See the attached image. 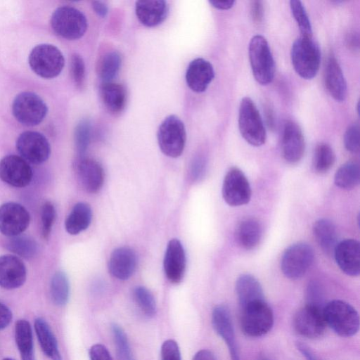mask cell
Masks as SVG:
<instances>
[{
	"label": "cell",
	"instance_id": "1",
	"mask_svg": "<svg viewBox=\"0 0 360 360\" xmlns=\"http://www.w3.org/2000/svg\"><path fill=\"white\" fill-rule=\"evenodd\" d=\"M323 314L326 325L341 337H352L359 330V314L345 301L335 300L328 302Z\"/></svg>",
	"mask_w": 360,
	"mask_h": 360
},
{
	"label": "cell",
	"instance_id": "2",
	"mask_svg": "<svg viewBox=\"0 0 360 360\" xmlns=\"http://www.w3.org/2000/svg\"><path fill=\"white\" fill-rule=\"evenodd\" d=\"M290 57L295 72L302 78H314L320 67L321 51L312 39L300 36L292 44Z\"/></svg>",
	"mask_w": 360,
	"mask_h": 360
},
{
	"label": "cell",
	"instance_id": "3",
	"mask_svg": "<svg viewBox=\"0 0 360 360\" xmlns=\"http://www.w3.org/2000/svg\"><path fill=\"white\" fill-rule=\"evenodd\" d=\"M240 325L246 336H263L274 325L273 311L265 300L251 303L240 309Z\"/></svg>",
	"mask_w": 360,
	"mask_h": 360
},
{
	"label": "cell",
	"instance_id": "4",
	"mask_svg": "<svg viewBox=\"0 0 360 360\" xmlns=\"http://www.w3.org/2000/svg\"><path fill=\"white\" fill-rule=\"evenodd\" d=\"M249 58L256 81L266 85L274 77L275 63L266 39L262 35L254 36L249 43Z\"/></svg>",
	"mask_w": 360,
	"mask_h": 360
},
{
	"label": "cell",
	"instance_id": "5",
	"mask_svg": "<svg viewBox=\"0 0 360 360\" xmlns=\"http://www.w3.org/2000/svg\"><path fill=\"white\" fill-rule=\"evenodd\" d=\"M238 127L241 136L250 145L260 146L265 143L266 134L263 120L255 103L248 96L240 103Z\"/></svg>",
	"mask_w": 360,
	"mask_h": 360
},
{
	"label": "cell",
	"instance_id": "6",
	"mask_svg": "<svg viewBox=\"0 0 360 360\" xmlns=\"http://www.w3.org/2000/svg\"><path fill=\"white\" fill-rule=\"evenodd\" d=\"M51 25L59 36L75 40L82 37L86 32L88 22L86 16L79 10L69 6L57 8L51 15Z\"/></svg>",
	"mask_w": 360,
	"mask_h": 360
},
{
	"label": "cell",
	"instance_id": "7",
	"mask_svg": "<svg viewBox=\"0 0 360 360\" xmlns=\"http://www.w3.org/2000/svg\"><path fill=\"white\" fill-rule=\"evenodd\" d=\"M29 65L37 75L51 79L62 71L65 59L60 51L53 44H41L34 46L28 57Z\"/></svg>",
	"mask_w": 360,
	"mask_h": 360
},
{
	"label": "cell",
	"instance_id": "8",
	"mask_svg": "<svg viewBox=\"0 0 360 360\" xmlns=\"http://www.w3.org/2000/svg\"><path fill=\"white\" fill-rule=\"evenodd\" d=\"M161 151L170 158H177L184 151L186 132L184 122L176 115H171L161 122L157 133Z\"/></svg>",
	"mask_w": 360,
	"mask_h": 360
},
{
	"label": "cell",
	"instance_id": "9",
	"mask_svg": "<svg viewBox=\"0 0 360 360\" xmlns=\"http://www.w3.org/2000/svg\"><path fill=\"white\" fill-rule=\"evenodd\" d=\"M48 108L44 100L31 91L18 94L12 104V112L22 124L33 127L41 123L46 117Z\"/></svg>",
	"mask_w": 360,
	"mask_h": 360
},
{
	"label": "cell",
	"instance_id": "10",
	"mask_svg": "<svg viewBox=\"0 0 360 360\" xmlns=\"http://www.w3.org/2000/svg\"><path fill=\"white\" fill-rule=\"evenodd\" d=\"M314 259V250L309 244L296 243L284 251L281 260V269L287 278L298 279L307 273Z\"/></svg>",
	"mask_w": 360,
	"mask_h": 360
},
{
	"label": "cell",
	"instance_id": "11",
	"mask_svg": "<svg viewBox=\"0 0 360 360\" xmlns=\"http://www.w3.org/2000/svg\"><path fill=\"white\" fill-rule=\"evenodd\" d=\"M323 309L307 303L295 314L292 325L295 330L301 336L309 339L322 337L326 328Z\"/></svg>",
	"mask_w": 360,
	"mask_h": 360
},
{
	"label": "cell",
	"instance_id": "12",
	"mask_svg": "<svg viewBox=\"0 0 360 360\" xmlns=\"http://www.w3.org/2000/svg\"><path fill=\"white\" fill-rule=\"evenodd\" d=\"M224 201L230 206L238 207L249 202L252 195L250 183L238 167L231 168L226 174L221 190Z\"/></svg>",
	"mask_w": 360,
	"mask_h": 360
},
{
	"label": "cell",
	"instance_id": "13",
	"mask_svg": "<svg viewBox=\"0 0 360 360\" xmlns=\"http://www.w3.org/2000/svg\"><path fill=\"white\" fill-rule=\"evenodd\" d=\"M16 148L25 160L36 165L45 162L51 154L47 139L42 134L34 131L20 134L16 141Z\"/></svg>",
	"mask_w": 360,
	"mask_h": 360
},
{
	"label": "cell",
	"instance_id": "14",
	"mask_svg": "<svg viewBox=\"0 0 360 360\" xmlns=\"http://www.w3.org/2000/svg\"><path fill=\"white\" fill-rule=\"evenodd\" d=\"M30 214L16 202H6L0 206V232L9 237L20 235L27 228Z\"/></svg>",
	"mask_w": 360,
	"mask_h": 360
},
{
	"label": "cell",
	"instance_id": "15",
	"mask_svg": "<svg viewBox=\"0 0 360 360\" xmlns=\"http://www.w3.org/2000/svg\"><path fill=\"white\" fill-rule=\"evenodd\" d=\"M32 178V170L22 158L9 155L0 160V179L15 187L27 186Z\"/></svg>",
	"mask_w": 360,
	"mask_h": 360
},
{
	"label": "cell",
	"instance_id": "16",
	"mask_svg": "<svg viewBox=\"0 0 360 360\" xmlns=\"http://www.w3.org/2000/svg\"><path fill=\"white\" fill-rule=\"evenodd\" d=\"M212 323L216 333L226 344L231 360H240L234 328L229 309L226 306L219 304L213 309Z\"/></svg>",
	"mask_w": 360,
	"mask_h": 360
},
{
	"label": "cell",
	"instance_id": "17",
	"mask_svg": "<svg viewBox=\"0 0 360 360\" xmlns=\"http://www.w3.org/2000/svg\"><path fill=\"white\" fill-rule=\"evenodd\" d=\"M282 155L290 164L298 162L305 150L304 138L300 126L292 120L285 122L281 139Z\"/></svg>",
	"mask_w": 360,
	"mask_h": 360
},
{
	"label": "cell",
	"instance_id": "18",
	"mask_svg": "<svg viewBox=\"0 0 360 360\" xmlns=\"http://www.w3.org/2000/svg\"><path fill=\"white\" fill-rule=\"evenodd\" d=\"M77 177L82 188L87 192L94 193L102 187L104 181V172L96 160L78 157L75 164Z\"/></svg>",
	"mask_w": 360,
	"mask_h": 360
},
{
	"label": "cell",
	"instance_id": "19",
	"mask_svg": "<svg viewBox=\"0 0 360 360\" xmlns=\"http://www.w3.org/2000/svg\"><path fill=\"white\" fill-rule=\"evenodd\" d=\"M334 257L339 268L347 275L357 276L360 273V245L354 239H345L337 244Z\"/></svg>",
	"mask_w": 360,
	"mask_h": 360
},
{
	"label": "cell",
	"instance_id": "20",
	"mask_svg": "<svg viewBox=\"0 0 360 360\" xmlns=\"http://www.w3.org/2000/svg\"><path fill=\"white\" fill-rule=\"evenodd\" d=\"M164 271L172 283L181 281L186 269V255L181 243L176 238L169 241L164 257Z\"/></svg>",
	"mask_w": 360,
	"mask_h": 360
},
{
	"label": "cell",
	"instance_id": "21",
	"mask_svg": "<svg viewBox=\"0 0 360 360\" xmlns=\"http://www.w3.org/2000/svg\"><path fill=\"white\" fill-rule=\"evenodd\" d=\"M26 268L18 257L6 255L0 256V286L5 289L20 287L26 280Z\"/></svg>",
	"mask_w": 360,
	"mask_h": 360
},
{
	"label": "cell",
	"instance_id": "22",
	"mask_svg": "<svg viewBox=\"0 0 360 360\" xmlns=\"http://www.w3.org/2000/svg\"><path fill=\"white\" fill-rule=\"evenodd\" d=\"M214 77L212 65L202 58L193 60L186 72V81L188 87L196 93L205 91Z\"/></svg>",
	"mask_w": 360,
	"mask_h": 360
},
{
	"label": "cell",
	"instance_id": "23",
	"mask_svg": "<svg viewBox=\"0 0 360 360\" xmlns=\"http://www.w3.org/2000/svg\"><path fill=\"white\" fill-rule=\"evenodd\" d=\"M137 265L136 255L129 247H120L111 253L109 262V271L119 280H127L134 273Z\"/></svg>",
	"mask_w": 360,
	"mask_h": 360
},
{
	"label": "cell",
	"instance_id": "24",
	"mask_svg": "<svg viewBox=\"0 0 360 360\" xmlns=\"http://www.w3.org/2000/svg\"><path fill=\"white\" fill-rule=\"evenodd\" d=\"M325 86L330 95L337 101H343L347 96V82L342 70L333 55L329 56L324 71Z\"/></svg>",
	"mask_w": 360,
	"mask_h": 360
},
{
	"label": "cell",
	"instance_id": "25",
	"mask_svg": "<svg viewBox=\"0 0 360 360\" xmlns=\"http://www.w3.org/2000/svg\"><path fill=\"white\" fill-rule=\"evenodd\" d=\"M135 12L139 20L145 26L155 27L161 24L169 13V6L163 0L138 1Z\"/></svg>",
	"mask_w": 360,
	"mask_h": 360
},
{
	"label": "cell",
	"instance_id": "26",
	"mask_svg": "<svg viewBox=\"0 0 360 360\" xmlns=\"http://www.w3.org/2000/svg\"><path fill=\"white\" fill-rule=\"evenodd\" d=\"M236 292L240 309L251 303L265 300L261 284L250 274H243L238 278Z\"/></svg>",
	"mask_w": 360,
	"mask_h": 360
},
{
	"label": "cell",
	"instance_id": "27",
	"mask_svg": "<svg viewBox=\"0 0 360 360\" xmlns=\"http://www.w3.org/2000/svg\"><path fill=\"white\" fill-rule=\"evenodd\" d=\"M102 101L109 112L118 114L127 103V91L124 85L113 82H103L100 87Z\"/></svg>",
	"mask_w": 360,
	"mask_h": 360
},
{
	"label": "cell",
	"instance_id": "28",
	"mask_svg": "<svg viewBox=\"0 0 360 360\" xmlns=\"http://www.w3.org/2000/svg\"><path fill=\"white\" fill-rule=\"evenodd\" d=\"M34 330L44 354L51 360H63L56 338L48 323L41 317L36 319Z\"/></svg>",
	"mask_w": 360,
	"mask_h": 360
},
{
	"label": "cell",
	"instance_id": "29",
	"mask_svg": "<svg viewBox=\"0 0 360 360\" xmlns=\"http://www.w3.org/2000/svg\"><path fill=\"white\" fill-rule=\"evenodd\" d=\"M236 236L237 242L243 248L254 249L262 236V224L255 218L245 219L238 226Z\"/></svg>",
	"mask_w": 360,
	"mask_h": 360
},
{
	"label": "cell",
	"instance_id": "30",
	"mask_svg": "<svg viewBox=\"0 0 360 360\" xmlns=\"http://www.w3.org/2000/svg\"><path fill=\"white\" fill-rule=\"evenodd\" d=\"M313 234L320 248L326 253H333L338 244V233L335 224L328 219L317 220L313 226Z\"/></svg>",
	"mask_w": 360,
	"mask_h": 360
},
{
	"label": "cell",
	"instance_id": "31",
	"mask_svg": "<svg viewBox=\"0 0 360 360\" xmlns=\"http://www.w3.org/2000/svg\"><path fill=\"white\" fill-rule=\"evenodd\" d=\"M92 211L85 202H78L66 218L65 227L68 233L77 235L86 230L91 224Z\"/></svg>",
	"mask_w": 360,
	"mask_h": 360
},
{
	"label": "cell",
	"instance_id": "32",
	"mask_svg": "<svg viewBox=\"0 0 360 360\" xmlns=\"http://www.w3.org/2000/svg\"><path fill=\"white\" fill-rule=\"evenodd\" d=\"M15 340L22 360H35L32 330L27 321L20 319L15 323Z\"/></svg>",
	"mask_w": 360,
	"mask_h": 360
},
{
	"label": "cell",
	"instance_id": "33",
	"mask_svg": "<svg viewBox=\"0 0 360 360\" xmlns=\"http://www.w3.org/2000/svg\"><path fill=\"white\" fill-rule=\"evenodd\" d=\"M360 179V168L357 161L351 160L341 165L334 176L335 184L342 189L356 187Z\"/></svg>",
	"mask_w": 360,
	"mask_h": 360
},
{
	"label": "cell",
	"instance_id": "34",
	"mask_svg": "<svg viewBox=\"0 0 360 360\" xmlns=\"http://www.w3.org/2000/svg\"><path fill=\"white\" fill-rule=\"evenodd\" d=\"M122 64L119 52L112 51L105 53L101 59L98 73L103 82H109L116 77Z\"/></svg>",
	"mask_w": 360,
	"mask_h": 360
},
{
	"label": "cell",
	"instance_id": "35",
	"mask_svg": "<svg viewBox=\"0 0 360 360\" xmlns=\"http://www.w3.org/2000/svg\"><path fill=\"white\" fill-rule=\"evenodd\" d=\"M51 297L55 304L64 306L68 301L70 285L64 272L57 271L53 276L50 286Z\"/></svg>",
	"mask_w": 360,
	"mask_h": 360
},
{
	"label": "cell",
	"instance_id": "36",
	"mask_svg": "<svg viewBox=\"0 0 360 360\" xmlns=\"http://www.w3.org/2000/svg\"><path fill=\"white\" fill-rule=\"evenodd\" d=\"M335 162V154L326 143L318 144L315 148L312 165L314 169L320 174L326 173L334 165Z\"/></svg>",
	"mask_w": 360,
	"mask_h": 360
},
{
	"label": "cell",
	"instance_id": "37",
	"mask_svg": "<svg viewBox=\"0 0 360 360\" xmlns=\"http://www.w3.org/2000/svg\"><path fill=\"white\" fill-rule=\"evenodd\" d=\"M6 248L11 252L26 259L33 257L38 251L37 244L34 240L20 235L11 237L6 243Z\"/></svg>",
	"mask_w": 360,
	"mask_h": 360
},
{
	"label": "cell",
	"instance_id": "38",
	"mask_svg": "<svg viewBox=\"0 0 360 360\" xmlns=\"http://www.w3.org/2000/svg\"><path fill=\"white\" fill-rule=\"evenodd\" d=\"M134 298L141 312L147 317H153L156 313V303L153 294L143 286L134 290Z\"/></svg>",
	"mask_w": 360,
	"mask_h": 360
},
{
	"label": "cell",
	"instance_id": "39",
	"mask_svg": "<svg viewBox=\"0 0 360 360\" xmlns=\"http://www.w3.org/2000/svg\"><path fill=\"white\" fill-rule=\"evenodd\" d=\"M290 6L292 15L299 27L300 36L312 38L311 25L302 3L299 0H291Z\"/></svg>",
	"mask_w": 360,
	"mask_h": 360
},
{
	"label": "cell",
	"instance_id": "40",
	"mask_svg": "<svg viewBox=\"0 0 360 360\" xmlns=\"http://www.w3.org/2000/svg\"><path fill=\"white\" fill-rule=\"evenodd\" d=\"M112 333L119 360H135L127 339L122 328L116 323L111 326Z\"/></svg>",
	"mask_w": 360,
	"mask_h": 360
},
{
	"label": "cell",
	"instance_id": "41",
	"mask_svg": "<svg viewBox=\"0 0 360 360\" xmlns=\"http://www.w3.org/2000/svg\"><path fill=\"white\" fill-rule=\"evenodd\" d=\"M90 137L91 122L87 119H83L77 124L75 131V143L79 157L83 156L86 152Z\"/></svg>",
	"mask_w": 360,
	"mask_h": 360
},
{
	"label": "cell",
	"instance_id": "42",
	"mask_svg": "<svg viewBox=\"0 0 360 360\" xmlns=\"http://www.w3.org/2000/svg\"><path fill=\"white\" fill-rule=\"evenodd\" d=\"M70 74L76 86L82 89L85 82V65L83 58L77 53L71 56Z\"/></svg>",
	"mask_w": 360,
	"mask_h": 360
},
{
	"label": "cell",
	"instance_id": "43",
	"mask_svg": "<svg viewBox=\"0 0 360 360\" xmlns=\"http://www.w3.org/2000/svg\"><path fill=\"white\" fill-rule=\"evenodd\" d=\"M56 219V210L51 202H46L41 210V231L43 237L49 238Z\"/></svg>",
	"mask_w": 360,
	"mask_h": 360
},
{
	"label": "cell",
	"instance_id": "44",
	"mask_svg": "<svg viewBox=\"0 0 360 360\" xmlns=\"http://www.w3.org/2000/svg\"><path fill=\"white\" fill-rule=\"evenodd\" d=\"M345 148L352 153L359 151V125L358 123L351 124L344 134Z\"/></svg>",
	"mask_w": 360,
	"mask_h": 360
},
{
	"label": "cell",
	"instance_id": "45",
	"mask_svg": "<svg viewBox=\"0 0 360 360\" xmlns=\"http://www.w3.org/2000/svg\"><path fill=\"white\" fill-rule=\"evenodd\" d=\"M161 360H181L179 347L174 340H167L163 342Z\"/></svg>",
	"mask_w": 360,
	"mask_h": 360
},
{
	"label": "cell",
	"instance_id": "46",
	"mask_svg": "<svg viewBox=\"0 0 360 360\" xmlns=\"http://www.w3.org/2000/svg\"><path fill=\"white\" fill-rule=\"evenodd\" d=\"M206 165V160L203 156L198 155L193 159L190 168V177L193 181H199L203 177Z\"/></svg>",
	"mask_w": 360,
	"mask_h": 360
},
{
	"label": "cell",
	"instance_id": "47",
	"mask_svg": "<svg viewBox=\"0 0 360 360\" xmlns=\"http://www.w3.org/2000/svg\"><path fill=\"white\" fill-rule=\"evenodd\" d=\"M307 303L322 307L323 295L319 285L315 283H310L307 290Z\"/></svg>",
	"mask_w": 360,
	"mask_h": 360
},
{
	"label": "cell",
	"instance_id": "48",
	"mask_svg": "<svg viewBox=\"0 0 360 360\" xmlns=\"http://www.w3.org/2000/svg\"><path fill=\"white\" fill-rule=\"evenodd\" d=\"M90 360H113L107 348L101 344H96L89 349Z\"/></svg>",
	"mask_w": 360,
	"mask_h": 360
},
{
	"label": "cell",
	"instance_id": "49",
	"mask_svg": "<svg viewBox=\"0 0 360 360\" xmlns=\"http://www.w3.org/2000/svg\"><path fill=\"white\" fill-rule=\"evenodd\" d=\"M250 12L253 21L256 23L261 22L264 15L262 2L261 1H252Z\"/></svg>",
	"mask_w": 360,
	"mask_h": 360
},
{
	"label": "cell",
	"instance_id": "50",
	"mask_svg": "<svg viewBox=\"0 0 360 360\" xmlns=\"http://www.w3.org/2000/svg\"><path fill=\"white\" fill-rule=\"evenodd\" d=\"M12 320V312L4 304L0 302V330L8 326Z\"/></svg>",
	"mask_w": 360,
	"mask_h": 360
},
{
	"label": "cell",
	"instance_id": "51",
	"mask_svg": "<svg viewBox=\"0 0 360 360\" xmlns=\"http://www.w3.org/2000/svg\"><path fill=\"white\" fill-rule=\"evenodd\" d=\"M346 44L352 51H358L359 48V36L356 32H351L346 37Z\"/></svg>",
	"mask_w": 360,
	"mask_h": 360
},
{
	"label": "cell",
	"instance_id": "52",
	"mask_svg": "<svg viewBox=\"0 0 360 360\" xmlns=\"http://www.w3.org/2000/svg\"><path fill=\"white\" fill-rule=\"evenodd\" d=\"M297 350L305 357L307 360H319L311 349L306 345L302 342H297Z\"/></svg>",
	"mask_w": 360,
	"mask_h": 360
},
{
	"label": "cell",
	"instance_id": "53",
	"mask_svg": "<svg viewBox=\"0 0 360 360\" xmlns=\"http://www.w3.org/2000/svg\"><path fill=\"white\" fill-rule=\"evenodd\" d=\"M92 8L95 13L100 17H105L108 12L107 4L101 1H94L92 2Z\"/></svg>",
	"mask_w": 360,
	"mask_h": 360
},
{
	"label": "cell",
	"instance_id": "54",
	"mask_svg": "<svg viewBox=\"0 0 360 360\" xmlns=\"http://www.w3.org/2000/svg\"><path fill=\"white\" fill-rule=\"evenodd\" d=\"M193 360H217L213 352L208 349H201L193 356Z\"/></svg>",
	"mask_w": 360,
	"mask_h": 360
},
{
	"label": "cell",
	"instance_id": "55",
	"mask_svg": "<svg viewBox=\"0 0 360 360\" xmlns=\"http://www.w3.org/2000/svg\"><path fill=\"white\" fill-rule=\"evenodd\" d=\"M212 6L217 9L220 10H227L231 8L233 4V0H226V1H209Z\"/></svg>",
	"mask_w": 360,
	"mask_h": 360
},
{
	"label": "cell",
	"instance_id": "56",
	"mask_svg": "<svg viewBox=\"0 0 360 360\" xmlns=\"http://www.w3.org/2000/svg\"><path fill=\"white\" fill-rule=\"evenodd\" d=\"M265 113L268 125L269 126V127L273 128V127L274 126V118L271 108L268 107L265 110Z\"/></svg>",
	"mask_w": 360,
	"mask_h": 360
},
{
	"label": "cell",
	"instance_id": "57",
	"mask_svg": "<svg viewBox=\"0 0 360 360\" xmlns=\"http://www.w3.org/2000/svg\"><path fill=\"white\" fill-rule=\"evenodd\" d=\"M3 360H15V359L10 358V357H6V358H4Z\"/></svg>",
	"mask_w": 360,
	"mask_h": 360
},
{
	"label": "cell",
	"instance_id": "58",
	"mask_svg": "<svg viewBox=\"0 0 360 360\" xmlns=\"http://www.w3.org/2000/svg\"><path fill=\"white\" fill-rule=\"evenodd\" d=\"M262 360H270V359H262Z\"/></svg>",
	"mask_w": 360,
	"mask_h": 360
}]
</instances>
